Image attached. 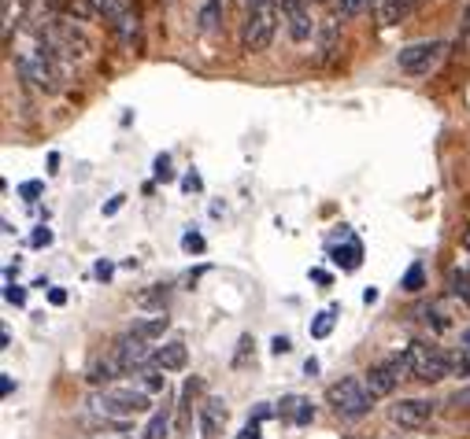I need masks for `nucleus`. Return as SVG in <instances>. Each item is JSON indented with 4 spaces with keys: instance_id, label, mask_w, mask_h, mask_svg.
<instances>
[{
    "instance_id": "obj_38",
    "label": "nucleus",
    "mask_w": 470,
    "mask_h": 439,
    "mask_svg": "<svg viewBox=\"0 0 470 439\" xmlns=\"http://www.w3.org/2000/svg\"><path fill=\"white\" fill-rule=\"evenodd\" d=\"M122 203H127V196H122V193H119V196H112V200H108L104 207H100V211H104V215H115V211H119V207H122Z\"/></svg>"
},
{
    "instance_id": "obj_25",
    "label": "nucleus",
    "mask_w": 470,
    "mask_h": 439,
    "mask_svg": "<svg viewBox=\"0 0 470 439\" xmlns=\"http://www.w3.org/2000/svg\"><path fill=\"white\" fill-rule=\"evenodd\" d=\"M422 318L434 325V332H444L448 325H452V322H448V314H444V303H430V307L422 310Z\"/></svg>"
},
{
    "instance_id": "obj_24",
    "label": "nucleus",
    "mask_w": 470,
    "mask_h": 439,
    "mask_svg": "<svg viewBox=\"0 0 470 439\" xmlns=\"http://www.w3.org/2000/svg\"><path fill=\"white\" fill-rule=\"evenodd\" d=\"M422 284H426V266L422 262H412V266H407V274L400 277V288L415 296V291H422Z\"/></svg>"
},
{
    "instance_id": "obj_41",
    "label": "nucleus",
    "mask_w": 470,
    "mask_h": 439,
    "mask_svg": "<svg viewBox=\"0 0 470 439\" xmlns=\"http://www.w3.org/2000/svg\"><path fill=\"white\" fill-rule=\"evenodd\" d=\"M312 277H315V281H319L322 288H326V284H330V274H326V269H312Z\"/></svg>"
},
{
    "instance_id": "obj_23",
    "label": "nucleus",
    "mask_w": 470,
    "mask_h": 439,
    "mask_svg": "<svg viewBox=\"0 0 470 439\" xmlns=\"http://www.w3.org/2000/svg\"><path fill=\"white\" fill-rule=\"evenodd\" d=\"M219 19H222V0H204V8H200V30L212 34L219 26Z\"/></svg>"
},
{
    "instance_id": "obj_18",
    "label": "nucleus",
    "mask_w": 470,
    "mask_h": 439,
    "mask_svg": "<svg viewBox=\"0 0 470 439\" xmlns=\"http://www.w3.org/2000/svg\"><path fill=\"white\" fill-rule=\"evenodd\" d=\"M337 314H341V307H326V310L315 314V318H312V340H326V337H330Z\"/></svg>"
},
{
    "instance_id": "obj_22",
    "label": "nucleus",
    "mask_w": 470,
    "mask_h": 439,
    "mask_svg": "<svg viewBox=\"0 0 470 439\" xmlns=\"http://www.w3.org/2000/svg\"><path fill=\"white\" fill-rule=\"evenodd\" d=\"M448 291L470 310V277L463 274V269H452V274H448Z\"/></svg>"
},
{
    "instance_id": "obj_43",
    "label": "nucleus",
    "mask_w": 470,
    "mask_h": 439,
    "mask_svg": "<svg viewBox=\"0 0 470 439\" xmlns=\"http://www.w3.org/2000/svg\"><path fill=\"white\" fill-rule=\"evenodd\" d=\"M363 303H366V307L378 303V288H366V291H363Z\"/></svg>"
},
{
    "instance_id": "obj_42",
    "label": "nucleus",
    "mask_w": 470,
    "mask_h": 439,
    "mask_svg": "<svg viewBox=\"0 0 470 439\" xmlns=\"http://www.w3.org/2000/svg\"><path fill=\"white\" fill-rule=\"evenodd\" d=\"M459 347L470 354V329H459Z\"/></svg>"
},
{
    "instance_id": "obj_3",
    "label": "nucleus",
    "mask_w": 470,
    "mask_h": 439,
    "mask_svg": "<svg viewBox=\"0 0 470 439\" xmlns=\"http://www.w3.org/2000/svg\"><path fill=\"white\" fill-rule=\"evenodd\" d=\"M326 403H330V410L341 417V421H359V417L371 413L374 395L366 391L363 376H341V381H334L326 388Z\"/></svg>"
},
{
    "instance_id": "obj_32",
    "label": "nucleus",
    "mask_w": 470,
    "mask_h": 439,
    "mask_svg": "<svg viewBox=\"0 0 470 439\" xmlns=\"http://www.w3.org/2000/svg\"><path fill=\"white\" fill-rule=\"evenodd\" d=\"M289 351H293V340L285 337V332H281V337H274V340H271V354H278V359H281V354H289Z\"/></svg>"
},
{
    "instance_id": "obj_36",
    "label": "nucleus",
    "mask_w": 470,
    "mask_h": 439,
    "mask_svg": "<svg viewBox=\"0 0 470 439\" xmlns=\"http://www.w3.org/2000/svg\"><path fill=\"white\" fill-rule=\"evenodd\" d=\"M4 296H8V303H15V307H23V303H27V291H23V288H15V284L4 288Z\"/></svg>"
},
{
    "instance_id": "obj_9",
    "label": "nucleus",
    "mask_w": 470,
    "mask_h": 439,
    "mask_svg": "<svg viewBox=\"0 0 470 439\" xmlns=\"http://www.w3.org/2000/svg\"><path fill=\"white\" fill-rule=\"evenodd\" d=\"M281 4V19L289 26V37L297 45H308L315 37V15H312V0H278Z\"/></svg>"
},
{
    "instance_id": "obj_4",
    "label": "nucleus",
    "mask_w": 470,
    "mask_h": 439,
    "mask_svg": "<svg viewBox=\"0 0 470 439\" xmlns=\"http://www.w3.org/2000/svg\"><path fill=\"white\" fill-rule=\"evenodd\" d=\"M404 354H407V366H412V376L422 384H437L444 376H452V359H448V351H441L437 344L412 340Z\"/></svg>"
},
{
    "instance_id": "obj_45",
    "label": "nucleus",
    "mask_w": 470,
    "mask_h": 439,
    "mask_svg": "<svg viewBox=\"0 0 470 439\" xmlns=\"http://www.w3.org/2000/svg\"><path fill=\"white\" fill-rule=\"evenodd\" d=\"M0 391H4V399H8V395L15 391V384H12V376H4V381H0Z\"/></svg>"
},
{
    "instance_id": "obj_16",
    "label": "nucleus",
    "mask_w": 470,
    "mask_h": 439,
    "mask_svg": "<svg viewBox=\"0 0 470 439\" xmlns=\"http://www.w3.org/2000/svg\"><path fill=\"white\" fill-rule=\"evenodd\" d=\"M171 417H174V403L156 406V413H149V425L141 432V439H167L171 435Z\"/></svg>"
},
{
    "instance_id": "obj_46",
    "label": "nucleus",
    "mask_w": 470,
    "mask_h": 439,
    "mask_svg": "<svg viewBox=\"0 0 470 439\" xmlns=\"http://www.w3.org/2000/svg\"><path fill=\"white\" fill-rule=\"evenodd\" d=\"M56 170H59V152L49 155V174H56Z\"/></svg>"
},
{
    "instance_id": "obj_20",
    "label": "nucleus",
    "mask_w": 470,
    "mask_h": 439,
    "mask_svg": "<svg viewBox=\"0 0 470 439\" xmlns=\"http://www.w3.org/2000/svg\"><path fill=\"white\" fill-rule=\"evenodd\" d=\"M130 0H86V8L96 15V19H108V23H115L119 19V11L127 8Z\"/></svg>"
},
{
    "instance_id": "obj_31",
    "label": "nucleus",
    "mask_w": 470,
    "mask_h": 439,
    "mask_svg": "<svg viewBox=\"0 0 470 439\" xmlns=\"http://www.w3.org/2000/svg\"><path fill=\"white\" fill-rule=\"evenodd\" d=\"M181 247H186L189 255H200V251H204V237L200 233H186V237H181Z\"/></svg>"
},
{
    "instance_id": "obj_7",
    "label": "nucleus",
    "mask_w": 470,
    "mask_h": 439,
    "mask_svg": "<svg viewBox=\"0 0 470 439\" xmlns=\"http://www.w3.org/2000/svg\"><path fill=\"white\" fill-rule=\"evenodd\" d=\"M444 49H448L444 41H412V45H404L397 52V67L412 78H426L430 71H437Z\"/></svg>"
},
{
    "instance_id": "obj_28",
    "label": "nucleus",
    "mask_w": 470,
    "mask_h": 439,
    "mask_svg": "<svg viewBox=\"0 0 470 439\" xmlns=\"http://www.w3.org/2000/svg\"><path fill=\"white\" fill-rule=\"evenodd\" d=\"M312 421H315V406H312L308 399H304V403H300V410L293 413V425H300V428H304V425H312Z\"/></svg>"
},
{
    "instance_id": "obj_49",
    "label": "nucleus",
    "mask_w": 470,
    "mask_h": 439,
    "mask_svg": "<svg viewBox=\"0 0 470 439\" xmlns=\"http://www.w3.org/2000/svg\"><path fill=\"white\" fill-rule=\"evenodd\" d=\"M249 4H259V0H249Z\"/></svg>"
},
{
    "instance_id": "obj_14",
    "label": "nucleus",
    "mask_w": 470,
    "mask_h": 439,
    "mask_svg": "<svg viewBox=\"0 0 470 439\" xmlns=\"http://www.w3.org/2000/svg\"><path fill=\"white\" fill-rule=\"evenodd\" d=\"M108 26L119 34V41H122L127 49H137V45H141V19H137V8H134V4L122 8L119 19H115V23H108Z\"/></svg>"
},
{
    "instance_id": "obj_30",
    "label": "nucleus",
    "mask_w": 470,
    "mask_h": 439,
    "mask_svg": "<svg viewBox=\"0 0 470 439\" xmlns=\"http://www.w3.org/2000/svg\"><path fill=\"white\" fill-rule=\"evenodd\" d=\"M41 193H45V185H41V181H27V185H19V196H23L27 203H34Z\"/></svg>"
},
{
    "instance_id": "obj_8",
    "label": "nucleus",
    "mask_w": 470,
    "mask_h": 439,
    "mask_svg": "<svg viewBox=\"0 0 470 439\" xmlns=\"http://www.w3.org/2000/svg\"><path fill=\"white\" fill-rule=\"evenodd\" d=\"M437 417L434 399H397L389 403V421L400 428H426Z\"/></svg>"
},
{
    "instance_id": "obj_39",
    "label": "nucleus",
    "mask_w": 470,
    "mask_h": 439,
    "mask_svg": "<svg viewBox=\"0 0 470 439\" xmlns=\"http://www.w3.org/2000/svg\"><path fill=\"white\" fill-rule=\"evenodd\" d=\"M49 303H52V307H64V303H67V291H64V288H49Z\"/></svg>"
},
{
    "instance_id": "obj_15",
    "label": "nucleus",
    "mask_w": 470,
    "mask_h": 439,
    "mask_svg": "<svg viewBox=\"0 0 470 439\" xmlns=\"http://www.w3.org/2000/svg\"><path fill=\"white\" fill-rule=\"evenodd\" d=\"M171 329V318H167V310H156L152 318H134V325H130V332L134 337H141L145 344H156V340H163V332Z\"/></svg>"
},
{
    "instance_id": "obj_34",
    "label": "nucleus",
    "mask_w": 470,
    "mask_h": 439,
    "mask_svg": "<svg viewBox=\"0 0 470 439\" xmlns=\"http://www.w3.org/2000/svg\"><path fill=\"white\" fill-rule=\"evenodd\" d=\"M30 244H34V247H49V244H52V229H45V225H41V229H34Z\"/></svg>"
},
{
    "instance_id": "obj_19",
    "label": "nucleus",
    "mask_w": 470,
    "mask_h": 439,
    "mask_svg": "<svg viewBox=\"0 0 470 439\" xmlns=\"http://www.w3.org/2000/svg\"><path fill=\"white\" fill-rule=\"evenodd\" d=\"M137 384L145 388V391L152 395V399H156V395L167 391V373L156 369V366H149V369H141V373H137Z\"/></svg>"
},
{
    "instance_id": "obj_37",
    "label": "nucleus",
    "mask_w": 470,
    "mask_h": 439,
    "mask_svg": "<svg viewBox=\"0 0 470 439\" xmlns=\"http://www.w3.org/2000/svg\"><path fill=\"white\" fill-rule=\"evenodd\" d=\"M237 439H259V421H244V428L237 432Z\"/></svg>"
},
{
    "instance_id": "obj_10",
    "label": "nucleus",
    "mask_w": 470,
    "mask_h": 439,
    "mask_svg": "<svg viewBox=\"0 0 470 439\" xmlns=\"http://www.w3.org/2000/svg\"><path fill=\"white\" fill-rule=\"evenodd\" d=\"M115 359H119V366H122V373H141V369H149L152 366V351H149V344L141 340V337H134V332L127 329L122 337L115 340Z\"/></svg>"
},
{
    "instance_id": "obj_47",
    "label": "nucleus",
    "mask_w": 470,
    "mask_h": 439,
    "mask_svg": "<svg viewBox=\"0 0 470 439\" xmlns=\"http://www.w3.org/2000/svg\"><path fill=\"white\" fill-rule=\"evenodd\" d=\"M463 247L470 251V222H466V229H463Z\"/></svg>"
},
{
    "instance_id": "obj_6",
    "label": "nucleus",
    "mask_w": 470,
    "mask_h": 439,
    "mask_svg": "<svg viewBox=\"0 0 470 439\" xmlns=\"http://www.w3.org/2000/svg\"><path fill=\"white\" fill-rule=\"evenodd\" d=\"M15 67H19V74H23L34 89H41V93H56V74H59V67L56 63L41 52V45H30V49H19V56H15Z\"/></svg>"
},
{
    "instance_id": "obj_1",
    "label": "nucleus",
    "mask_w": 470,
    "mask_h": 439,
    "mask_svg": "<svg viewBox=\"0 0 470 439\" xmlns=\"http://www.w3.org/2000/svg\"><path fill=\"white\" fill-rule=\"evenodd\" d=\"M86 410H89L93 421H134V417L156 413V403L141 384L119 381L108 388H96L86 399Z\"/></svg>"
},
{
    "instance_id": "obj_35",
    "label": "nucleus",
    "mask_w": 470,
    "mask_h": 439,
    "mask_svg": "<svg viewBox=\"0 0 470 439\" xmlns=\"http://www.w3.org/2000/svg\"><path fill=\"white\" fill-rule=\"evenodd\" d=\"M181 188H186V193H200V188H204V181H200V174H196V170H189L186 178H181Z\"/></svg>"
},
{
    "instance_id": "obj_29",
    "label": "nucleus",
    "mask_w": 470,
    "mask_h": 439,
    "mask_svg": "<svg viewBox=\"0 0 470 439\" xmlns=\"http://www.w3.org/2000/svg\"><path fill=\"white\" fill-rule=\"evenodd\" d=\"M300 403H304L300 395H285V399L278 403V417H293V413L300 410Z\"/></svg>"
},
{
    "instance_id": "obj_26",
    "label": "nucleus",
    "mask_w": 470,
    "mask_h": 439,
    "mask_svg": "<svg viewBox=\"0 0 470 439\" xmlns=\"http://www.w3.org/2000/svg\"><path fill=\"white\" fill-rule=\"evenodd\" d=\"M448 359H452V376H459V381H470V354L459 347V351L448 354Z\"/></svg>"
},
{
    "instance_id": "obj_12",
    "label": "nucleus",
    "mask_w": 470,
    "mask_h": 439,
    "mask_svg": "<svg viewBox=\"0 0 470 439\" xmlns=\"http://www.w3.org/2000/svg\"><path fill=\"white\" fill-rule=\"evenodd\" d=\"M152 366L163 369V373H181L189 366V347L186 340H167V344H159L152 351Z\"/></svg>"
},
{
    "instance_id": "obj_21",
    "label": "nucleus",
    "mask_w": 470,
    "mask_h": 439,
    "mask_svg": "<svg viewBox=\"0 0 470 439\" xmlns=\"http://www.w3.org/2000/svg\"><path fill=\"white\" fill-rule=\"evenodd\" d=\"M359 255H363V247H359L356 237L349 240V247H330V259L341 262L344 269H356V266H359Z\"/></svg>"
},
{
    "instance_id": "obj_11",
    "label": "nucleus",
    "mask_w": 470,
    "mask_h": 439,
    "mask_svg": "<svg viewBox=\"0 0 470 439\" xmlns=\"http://www.w3.org/2000/svg\"><path fill=\"white\" fill-rule=\"evenodd\" d=\"M227 417H230V406L222 395H208L200 406H196V439H219L222 428H227Z\"/></svg>"
},
{
    "instance_id": "obj_5",
    "label": "nucleus",
    "mask_w": 470,
    "mask_h": 439,
    "mask_svg": "<svg viewBox=\"0 0 470 439\" xmlns=\"http://www.w3.org/2000/svg\"><path fill=\"white\" fill-rule=\"evenodd\" d=\"M407 373H412V366H407V354H389V359L374 362L371 369L363 373V384H366V391H371L374 399H389Z\"/></svg>"
},
{
    "instance_id": "obj_2",
    "label": "nucleus",
    "mask_w": 470,
    "mask_h": 439,
    "mask_svg": "<svg viewBox=\"0 0 470 439\" xmlns=\"http://www.w3.org/2000/svg\"><path fill=\"white\" fill-rule=\"evenodd\" d=\"M278 19H281V4L278 0H259V4H249L244 11V26H241V49L244 52H267L274 30H278Z\"/></svg>"
},
{
    "instance_id": "obj_44",
    "label": "nucleus",
    "mask_w": 470,
    "mask_h": 439,
    "mask_svg": "<svg viewBox=\"0 0 470 439\" xmlns=\"http://www.w3.org/2000/svg\"><path fill=\"white\" fill-rule=\"evenodd\" d=\"M304 373L315 376V373H319V359H308V362H304Z\"/></svg>"
},
{
    "instance_id": "obj_33",
    "label": "nucleus",
    "mask_w": 470,
    "mask_h": 439,
    "mask_svg": "<svg viewBox=\"0 0 470 439\" xmlns=\"http://www.w3.org/2000/svg\"><path fill=\"white\" fill-rule=\"evenodd\" d=\"M112 274H115V266H112L108 259H100V262L93 266V277H96V281H112Z\"/></svg>"
},
{
    "instance_id": "obj_40",
    "label": "nucleus",
    "mask_w": 470,
    "mask_h": 439,
    "mask_svg": "<svg viewBox=\"0 0 470 439\" xmlns=\"http://www.w3.org/2000/svg\"><path fill=\"white\" fill-rule=\"evenodd\" d=\"M452 406H459V410H470V388H466V391H456V395H452Z\"/></svg>"
},
{
    "instance_id": "obj_13",
    "label": "nucleus",
    "mask_w": 470,
    "mask_h": 439,
    "mask_svg": "<svg viewBox=\"0 0 470 439\" xmlns=\"http://www.w3.org/2000/svg\"><path fill=\"white\" fill-rule=\"evenodd\" d=\"M122 366H119V359H115V351H108V354H96V359L89 362V373H86V381L93 384V388H108V384H119L122 381Z\"/></svg>"
},
{
    "instance_id": "obj_17",
    "label": "nucleus",
    "mask_w": 470,
    "mask_h": 439,
    "mask_svg": "<svg viewBox=\"0 0 470 439\" xmlns=\"http://www.w3.org/2000/svg\"><path fill=\"white\" fill-rule=\"evenodd\" d=\"M30 11V0H0V15H4V41H12V30L19 26V19Z\"/></svg>"
},
{
    "instance_id": "obj_48",
    "label": "nucleus",
    "mask_w": 470,
    "mask_h": 439,
    "mask_svg": "<svg viewBox=\"0 0 470 439\" xmlns=\"http://www.w3.org/2000/svg\"><path fill=\"white\" fill-rule=\"evenodd\" d=\"M112 439H127V435H112Z\"/></svg>"
},
{
    "instance_id": "obj_27",
    "label": "nucleus",
    "mask_w": 470,
    "mask_h": 439,
    "mask_svg": "<svg viewBox=\"0 0 470 439\" xmlns=\"http://www.w3.org/2000/svg\"><path fill=\"white\" fill-rule=\"evenodd\" d=\"M152 174H156V181H174V170H171V155H167V152L152 159Z\"/></svg>"
}]
</instances>
